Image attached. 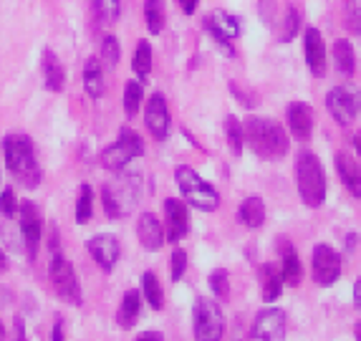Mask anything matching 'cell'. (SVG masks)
Returning <instances> with one entry per match:
<instances>
[{
  "mask_svg": "<svg viewBox=\"0 0 361 341\" xmlns=\"http://www.w3.org/2000/svg\"><path fill=\"white\" fill-rule=\"evenodd\" d=\"M245 129V144L260 160L265 162H278L283 160L290 150V137L283 129V124H278L276 119L268 116H250L243 124Z\"/></svg>",
  "mask_w": 361,
  "mask_h": 341,
  "instance_id": "6da1fadb",
  "label": "cell"
},
{
  "mask_svg": "<svg viewBox=\"0 0 361 341\" xmlns=\"http://www.w3.org/2000/svg\"><path fill=\"white\" fill-rule=\"evenodd\" d=\"M3 155H6V164L13 174H16V180L25 187H38L41 185V167H38L36 162V150H33V142L30 137L25 134H8L3 139Z\"/></svg>",
  "mask_w": 361,
  "mask_h": 341,
  "instance_id": "7a4b0ae2",
  "label": "cell"
},
{
  "mask_svg": "<svg viewBox=\"0 0 361 341\" xmlns=\"http://www.w3.org/2000/svg\"><path fill=\"white\" fill-rule=\"evenodd\" d=\"M139 198H142V174L139 172H121L102 187L104 213L111 220L127 217L137 208Z\"/></svg>",
  "mask_w": 361,
  "mask_h": 341,
  "instance_id": "3957f363",
  "label": "cell"
},
{
  "mask_svg": "<svg viewBox=\"0 0 361 341\" xmlns=\"http://www.w3.org/2000/svg\"><path fill=\"white\" fill-rule=\"evenodd\" d=\"M295 185L306 208H321L326 203V172L313 152H298L295 160Z\"/></svg>",
  "mask_w": 361,
  "mask_h": 341,
  "instance_id": "277c9868",
  "label": "cell"
},
{
  "mask_svg": "<svg viewBox=\"0 0 361 341\" xmlns=\"http://www.w3.org/2000/svg\"><path fill=\"white\" fill-rule=\"evenodd\" d=\"M175 182L187 205H192V208L202 210V213H215L220 208V192L210 182L202 180L190 164H180L175 169Z\"/></svg>",
  "mask_w": 361,
  "mask_h": 341,
  "instance_id": "5b68a950",
  "label": "cell"
},
{
  "mask_svg": "<svg viewBox=\"0 0 361 341\" xmlns=\"http://www.w3.org/2000/svg\"><path fill=\"white\" fill-rule=\"evenodd\" d=\"M142 155H145V142H142V137H139L134 129L124 126L119 132V137H116V142L109 144L106 150L102 152V164L109 172H121L129 162Z\"/></svg>",
  "mask_w": 361,
  "mask_h": 341,
  "instance_id": "8992f818",
  "label": "cell"
},
{
  "mask_svg": "<svg viewBox=\"0 0 361 341\" xmlns=\"http://www.w3.org/2000/svg\"><path fill=\"white\" fill-rule=\"evenodd\" d=\"M195 341H220L225 334V316L217 301L200 296L192 309Z\"/></svg>",
  "mask_w": 361,
  "mask_h": 341,
  "instance_id": "52a82bcc",
  "label": "cell"
},
{
  "mask_svg": "<svg viewBox=\"0 0 361 341\" xmlns=\"http://www.w3.org/2000/svg\"><path fill=\"white\" fill-rule=\"evenodd\" d=\"M49 273H51V286H54L56 296L71 306H81L84 296H81V286H78L76 270H73V265L68 263L59 251H56L54 258H51Z\"/></svg>",
  "mask_w": 361,
  "mask_h": 341,
  "instance_id": "ba28073f",
  "label": "cell"
},
{
  "mask_svg": "<svg viewBox=\"0 0 361 341\" xmlns=\"http://www.w3.org/2000/svg\"><path fill=\"white\" fill-rule=\"evenodd\" d=\"M205 30L215 38V43L223 48L228 56H235V48H233V41L235 38H240L243 33V25H240V18L233 16L228 11H212L205 16Z\"/></svg>",
  "mask_w": 361,
  "mask_h": 341,
  "instance_id": "9c48e42d",
  "label": "cell"
},
{
  "mask_svg": "<svg viewBox=\"0 0 361 341\" xmlns=\"http://www.w3.org/2000/svg\"><path fill=\"white\" fill-rule=\"evenodd\" d=\"M326 109H329V114L334 116L336 124L349 126L351 121L356 119V114H359V109H361L359 91L351 89V86H346V84L334 86V89H329V94H326Z\"/></svg>",
  "mask_w": 361,
  "mask_h": 341,
  "instance_id": "30bf717a",
  "label": "cell"
},
{
  "mask_svg": "<svg viewBox=\"0 0 361 341\" xmlns=\"http://www.w3.org/2000/svg\"><path fill=\"white\" fill-rule=\"evenodd\" d=\"M341 256L338 251H334L331 246H326V243H319V246L313 248L311 253V273H313V283H319V286L329 288L341 278Z\"/></svg>",
  "mask_w": 361,
  "mask_h": 341,
  "instance_id": "8fae6325",
  "label": "cell"
},
{
  "mask_svg": "<svg viewBox=\"0 0 361 341\" xmlns=\"http://www.w3.org/2000/svg\"><path fill=\"white\" fill-rule=\"evenodd\" d=\"M303 56H306V66L313 78H324L329 71V51H326L324 33L316 25H308L303 30Z\"/></svg>",
  "mask_w": 361,
  "mask_h": 341,
  "instance_id": "7c38bea8",
  "label": "cell"
},
{
  "mask_svg": "<svg viewBox=\"0 0 361 341\" xmlns=\"http://www.w3.org/2000/svg\"><path fill=\"white\" fill-rule=\"evenodd\" d=\"M250 341H286V311L273 306L258 311L250 329Z\"/></svg>",
  "mask_w": 361,
  "mask_h": 341,
  "instance_id": "4fadbf2b",
  "label": "cell"
},
{
  "mask_svg": "<svg viewBox=\"0 0 361 341\" xmlns=\"http://www.w3.org/2000/svg\"><path fill=\"white\" fill-rule=\"evenodd\" d=\"M20 213V233H23L25 240V251H28V258L38 256V248H41V238H43V220H41V210L33 203H20L18 205Z\"/></svg>",
  "mask_w": 361,
  "mask_h": 341,
  "instance_id": "5bb4252c",
  "label": "cell"
},
{
  "mask_svg": "<svg viewBox=\"0 0 361 341\" xmlns=\"http://www.w3.org/2000/svg\"><path fill=\"white\" fill-rule=\"evenodd\" d=\"M145 124H147V129H149V134L157 139V142H164V139L169 137V124H172V119H169L167 99H164V94H159V91L147 99V104H145Z\"/></svg>",
  "mask_w": 361,
  "mask_h": 341,
  "instance_id": "9a60e30c",
  "label": "cell"
},
{
  "mask_svg": "<svg viewBox=\"0 0 361 341\" xmlns=\"http://www.w3.org/2000/svg\"><path fill=\"white\" fill-rule=\"evenodd\" d=\"M190 230V215H187V205L177 198L164 200V238L169 243H180Z\"/></svg>",
  "mask_w": 361,
  "mask_h": 341,
  "instance_id": "2e32d148",
  "label": "cell"
},
{
  "mask_svg": "<svg viewBox=\"0 0 361 341\" xmlns=\"http://www.w3.org/2000/svg\"><path fill=\"white\" fill-rule=\"evenodd\" d=\"M86 248H89L91 258L97 261L99 268L106 270V273H111V270L116 268V263H119L121 248H119L116 235H109V233L94 235V238L86 243Z\"/></svg>",
  "mask_w": 361,
  "mask_h": 341,
  "instance_id": "e0dca14e",
  "label": "cell"
},
{
  "mask_svg": "<svg viewBox=\"0 0 361 341\" xmlns=\"http://www.w3.org/2000/svg\"><path fill=\"white\" fill-rule=\"evenodd\" d=\"M313 109L306 102H290L286 109V121H288V132L298 142H308L313 134Z\"/></svg>",
  "mask_w": 361,
  "mask_h": 341,
  "instance_id": "ac0fdd59",
  "label": "cell"
},
{
  "mask_svg": "<svg viewBox=\"0 0 361 341\" xmlns=\"http://www.w3.org/2000/svg\"><path fill=\"white\" fill-rule=\"evenodd\" d=\"M137 238L139 243H142V248L145 251H159V248L164 246V227L162 222L157 220L154 213H142L137 220Z\"/></svg>",
  "mask_w": 361,
  "mask_h": 341,
  "instance_id": "d6986e66",
  "label": "cell"
},
{
  "mask_svg": "<svg viewBox=\"0 0 361 341\" xmlns=\"http://www.w3.org/2000/svg\"><path fill=\"white\" fill-rule=\"evenodd\" d=\"M278 251H281V275H283V283L286 286H301V278H303V265H301V258H298V251L290 246L288 240L281 238L278 243Z\"/></svg>",
  "mask_w": 361,
  "mask_h": 341,
  "instance_id": "ffe728a7",
  "label": "cell"
},
{
  "mask_svg": "<svg viewBox=\"0 0 361 341\" xmlns=\"http://www.w3.org/2000/svg\"><path fill=\"white\" fill-rule=\"evenodd\" d=\"M336 172L338 180L346 190L354 195V198H361V164L346 152H338L336 155Z\"/></svg>",
  "mask_w": 361,
  "mask_h": 341,
  "instance_id": "44dd1931",
  "label": "cell"
},
{
  "mask_svg": "<svg viewBox=\"0 0 361 341\" xmlns=\"http://www.w3.org/2000/svg\"><path fill=\"white\" fill-rule=\"evenodd\" d=\"M258 281H260V296H263L265 304H273V301L281 299V291L286 286L281 268H276L273 263H263L258 268Z\"/></svg>",
  "mask_w": 361,
  "mask_h": 341,
  "instance_id": "7402d4cb",
  "label": "cell"
},
{
  "mask_svg": "<svg viewBox=\"0 0 361 341\" xmlns=\"http://www.w3.org/2000/svg\"><path fill=\"white\" fill-rule=\"evenodd\" d=\"M41 68H43V78H46V89L63 91V86H66V68L61 66V61L56 59V54L51 48L43 51Z\"/></svg>",
  "mask_w": 361,
  "mask_h": 341,
  "instance_id": "603a6c76",
  "label": "cell"
},
{
  "mask_svg": "<svg viewBox=\"0 0 361 341\" xmlns=\"http://www.w3.org/2000/svg\"><path fill=\"white\" fill-rule=\"evenodd\" d=\"M238 220H240L245 227H250V230H258V227L265 222V203H263V198H258V195H250V198L243 200L240 208H238Z\"/></svg>",
  "mask_w": 361,
  "mask_h": 341,
  "instance_id": "cb8c5ba5",
  "label": "cell"
},
{
  "mask_svg": "<svg viewBox=\"0 0 361 341\" xmlns=\"http://www.w3.org/2000/svg\"><path fill=\"white\" fill-rule=\"evenodd\" d=\"M139 311H142V294L132 288L121 299L119 311H116V323H119L121 329H132L134 323L139 321Z\"/></svg>",
  "mask_w": 361,
  "mask_h": 341,
  "instance_id": "d4e9b609",
  "label": "cell"
},
{
  "mask_svg": "<svg viewBox=\"0 0 361 341\" xmlns=\"http://www.w3.org/2000/svg\"><path fill=\"white\" fill-rule=\"evenodd\" d=\"M331 56H334V66H336L338 73H343V76H354L356 73V51L346 38L334 43Z\"/></svg>",
  "mask_w": 361,
  "mask_h": 341,
  "instance_id": "484cf974",
  "label": "cell"
},
{
  "mask_svg": "<svg viewBox=\"0 0 361 341\" xmlns=\"http://www.w3.org/2000/svg\"><path fill=\"white\" fill-rule=\"evenodd\" d=\"M84 89L91 99H102L104 94V66L97 56H91L84 66Z\"/></svg>",
  "mask_w": 361,
  "mask_h": 341,
  "instance_id": "4316f807",
  "label": "cell"
},
{
  "mask_svg": "<svg viewBox=\"0 0 361 341\" xmlns=\"http://www.w3.org/2000/svg\"><path fill=\"white\" fill-rule=\"evenodd\" d=\"M301 30V11L295 6L283 8V18L278 25V43H290Z\"/></svg>",
  "mask_w": 361,
  "mask_h": 341,
  "instance_id": "83f0119b",
  "label": "cell"
},
{
  "mask_svg": "<svg viewBox=\"0 0 361 341\" xmlns=\"http://www.w3.org/2000/svg\"><path fill=\"white\" fill-rule=\"evenodd\" d=\"M132 68L139 76V81L145 84L147 76L152 73V46H149V41L137 43V48H134V59H132Z\"/></svg>",
  "mask_w": 361,
  "mask_h": 341,
  "instance_id": "f1b7e54d",
  "label": "cell"
},
{
  "mask_svg": "<svg viewBox=\"0 0 361 341\" xmlns=\"http://www.w3.org/2000/svg\"><path fill=\"white\" fill-rule=\"evenodd\" d=\"M145 23L152 36L164 30V3L162 0H145Z\"/></svg>",
  "mask_w": 361,
  "mask_h": 341,
  "instance_id": "f546056e",
  "label": "cell"
},
{
  "mask_svg": "<svg viewBox=\"0 0 361 341\" xmlns=\"http://www.w3.org/2000/svg\"><path fill=\"white\" fill-rule=\"evenodd\" d=\"M142 296H145L147 304H149L154 311H159L164 306L162 286H159V281H157V275L152 273V270H147V273L142 275Z\"/></svg>",
  "mask_w": 361,
  "mask_h": 341,
  "instance_id": "4dcf8cb0",
  "label": "cell"
},
{
  "mask_svg": "<svg viewBox=\"0 0 361 341\" xmlns=\"http://www.w3.org/2000/svg\"><path fill=\"white\" fill-rule=\"evenodd\" d=\"M225 137H228V147L235 157L243 155V144H245V129L238 121V116H228L225 119Z\"/></svg>",
  "mask_w": 361,
  "mask_h": 341,
  "instance_id": "1f68e13d",
  "label": "cell"
},
{
  "mask_svg": "<svg viewBox=\"0 0 361 341\" xmlns=\"http://www.w3.org/2000/svg\"><path fill=\"white\" fill-rule=\"evenodd\" d=\"M142 102H145V86H142V81H129L124 86V112H127L129 119L139 114Z\"/></svg>",
  "mask_w": 361,
  "mask_h": 341,
  "instance_id": "d6a6232c",
  "label": "cell"
},
{
  "mask_svg": "<svg viewBox=\"0 0 361 341\" xmlns=\"http://www.w3.org/2000/svg\"><path fill=\"white\" fill-rule=\"evenodd\" d=\"M91 215H94V190H91V185H81L76 198V222L86 225Z\"/></svg>",
  "mask_w": 361,
  "mask_h": 341,
  "instance_id": "836d02e7",
  "label": "cell"
},
{
  "mask_svg": "<svg viewBox=\"0 0 361 341\" xmlns=\"http://www.w3.org/2000/svg\"><path fill=\"white\" fill-rule=\"evenodd\" d=\"M119 59H121V46H119V41H116V36L109 33V36L102 38V46H99V61H102V66L116 68Z\"/></svg>",
  "mask_w": 361,
  "mask_h": 341,
  "instance_id": "e575fe53",
  "label": "cell"
},
{
  "mask_svg": "<svg viewBox=\"0 0 361 341\" xmlns=\"http://www.w3.org/2000/svg\"><path fill=\"white\" fill-rule=\"evenodd\" d=\"M91 3L102 23H116L121 18V0H91Z\"/></svg>",
  "mask_w": 361,
  "mask_h": 341,
  "instance_id": "d590c367",
  "label": "cell"
},
{
  "mask_svg": "<svg viewBox=\"0 0 361 341\" xmlns=\"http://www.w3.org/2000/svg\"><path fill=\"white\" fill-rule=\"evenodd\" d=\"M210 288H212V294L217 296L220 301H228V296H230V275H228V270L225 268H215L210 273Z\"/></svg>",
  "mask_w": 361,
  "mask_h": 341,
  "instance_id": "8d00e7d4",
  "label": "cell"
},
{
  "mask_svg": "<svg viewBox=\"0 0 361 341\" xmlns=\"http://www.w3.org/2000/svg\"><path fill=\"white\" fill-rule=\"evenodd\" d=\"M343 13H346V25H349V30L354 36L361 38V0H346Z\"/></svg>",
  "mask_w": 361,
  "mask_h": 341,
  "instance_id": "74e56055",
  "label": "cell"
},
{
  "mask_svg": "<svg viewBox=\"0 0 361 341\" xmlns=\"http://www.w3.org/2000/svg\"><path fill=\"white\" fill-rule=\"evenodd\" d=\"M185 270H187V253L182 248H177V251H172V258H169V278L175 283L182 281Z\"/></svg>",
  "mask_w": 361,
  "mask_h": 341,
  "instance_id": "f35d334b",
  "label": "cell"
},
{
  "mask_svg": "<svg viewBox=\"0 0 361 341\" xmlns=\"http://www.w3.org/2000/svg\"><path fill=\"white\" fill-rule=\"evenodd\" d=\"M18 200H16V192L11 190V187H6V190L0 192V215L6 217H16L18 215Z\"/></svg>",
  "mask_w": 361,
  "mask_h": 341,
  "instance_id": "ab89813d",
  "label": "cell"
},
{
  "mask_svg": "<svg viewBox=\"0 0 361 341\" xmlns=\"http://www.w3.org/2000/svg\"><path fill=\"white\" fill-rule=\"evenodd\" d=\"M258 13H260V20H263L265 25H273V18H276V0H260Z\"/></svg>",
  "mask_w": 361,
  "mask_h": 341,
  "instance_id": "60d3db41",
  "label": "cell"
},
{
  "mask_svg": "<svg viewBox=\"0 0 361 341\" xmlns=\"http://www.w3.org/2000/svg\"><path fill=\"white\" fill-rule=\"evenodd\" d=\"M230 91H233V94H235V99H238V102H240L245 109H253L255 104H258V102H255V99H253V96L247 94V91H243L238 84H230Z\"/></svg>",
  "mask_w": 361,
  "mask_h": 341,
  "instance_id": "b9f144b4",
  "label": "cell"
},
{
  "mask_svg": "<svg viewBox=\"0 0 361 341\" xmlns=\"http://www.w3.org/2000/svg\"><path fill=\"white\" fill-rule=\"evenodd\" d=\"M13 341H28V339H25V321H23V316H16V321H13Z\"/></svg>",
  "mask_w": 361,
  "mask_h": 341,
  "instance_id": "7bdbcfd3",
  "label": "cell"
},
{
  "mask_svg": "<svg viewBox=\"0 0 361 341\" xmlns=\"http://www.w3.org/2000/svg\"><path fill=\"white\" fill-rule=\"evenodd\" d=\"M177 3H180L185 16H195V11H197V6H200V0H177Z\"/></svg>",
  "mask_w": 361,
  "mask_h": 341,
  "instance_id": "ee69618b",
  "label": "cell"
},
{
  "mask_svg": "<svg viewBox=\"0 0 361 341\" xmlns=\"http://www.w3.org/2000/svg\"><path fill=\"white\" fill-rule=\"evenodd\" d=\"M137 341H164L159 331H145V334H139Z\"/></svg>",
  "mask_w": 361,
  "mask_h": 341,
  "instance_id": "f6af8a7d",
  "label": "cell"
},
{
  "mask_svg": "<svg viewBox=\"0 0 361 341\" xmlns=\"http://www.w3.org/2000/svg\"><path fill=\"white\" fill-rule=\"evenodd\" d=\"M51 339H54V341H66V336H63V321H61V318L54 323V336H51Z\"/></svg>",
  "mask_w": 361,
  "mask_h": 341,
  "instance_id": "bcb514c9",
  "label": "cell"
},
{
  "mask_svg": "<svg viewBox=\"0 0 361 341\" xmlns=\"http://www.w3.org/2000/svg\"><path fill=\"white\" fill-rule=\"evenodd\" d=\"M354 304H356V309L361 311V278L354 283Z\"/></svg>",
  "mask_w": 361,
  "mask_h": 341,
  "instance_id": "7dc6e473",
  "label": "cell"
},
{
  "mask_svg": "<svg viewBox=\"0 0 361 341\" xmlns=\"http://www.w3.org/2000/svg\"><path fill=\"white\" fill-rule=\"evenodd\" d=\"M354 150H356V155H359V160H361V129L354 134Z\"/></svg>",
  "mask_w": 361,
  "mask_h": 341,
  "instance_id": "c3c4849f",
  "label": "cell"
},
{
  "mask_svg": "<svg viewBox=\"0 0 361 341\" xmlns=\"http://www.w3.org/2000/svg\"><path fill=\"white\" fill-rule=\"evenodd\" d=\"M346 246H349V248H354V246H356V235H354V233H351L349 238H346Z\"/></svg>",
  "mask_w": 361,
  "mask_h": 341,
  "instance_id": "681fc988",
  "label": "cell"
},
{
  "mask_svg": "<svg viewBox=\"0 0 361 341\" xmlns=\"http://www.w3.org/2000/svg\"><path fill=\"white\" fill-rule=\"evenodd\" d=\"M354 334H356V341H361V321L354 326Z\"/></svg>",
  "mask_w": 361,
  "mask_h": 341,
  "instance_id": "f907efd6",
  "label": "cell"
},
{
  "mask_svg": "<svg viewBox=\"0 0 361 341\" xmlns=\"http://www.w3.org/2000/svg\"><path fill=\"white\" fill-rule=\"evenodd\" d=\"M3 268H6V253L0 251V270H3Z\"/></svg>",
  "mask_w": 361,
  "mask_h": 341,
  "instance_id": "816d5d0a",
  "label": "cell"
},
{
  "mask_svg": "<svg viewBox=\"0 0 361 341\" xmlns=\"http://www.w3.org/2000/svg\"><path fill=\"white\" fill-rule=\"evenodd\" d=\"M3 336H6V331H3V323H0V341H3Z\"/></svg>",
  "mask_w": 361,
  "mask_h": 341,
  "instance_id": "f5cc1de1",
  "label": "cell"
}]
</instances>
